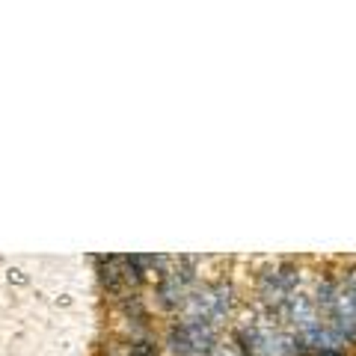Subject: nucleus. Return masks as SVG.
Listing matches in <instances>:
<instances>
[{
  "instance_id": "7ed1b4c3",
  "label": "nucleus",
  "mask_w": 356,
  "mask_h": 356,
  "mask_svg": "<svg viewBox=\"0 0 356 356\" xmlns=\"http://www.w3.org/2000/svg\"><path fill=\"white\" fill-rule=\"evenodd\" d=\"M297 280H300L297 267H291V264L273 267V270H264L261 285H259V294H261V300H264L267 306L285 309L288 297H291L294 288H297Z\"/></svg>"
},
{
  "instance_id": "39448f33",
  "label": "nucleus",
  "mask_w": 356,
  "mask_h": 356,
  "mask_svg": "<svg viewBox=\"0 0 356 356\" xmlns=\"http://www.w3.org/2000/svg\"><path fill=\"white\" fill-rule=\"evenodd\" d=\"M211 356H243V350L238 348V344H214Z\"/></svg>"
},
{
  "instance_id": "f03ea898",
  "label": "nucleus",
  "mask_w": 356,
  "mask_h": 356,
  "mask_svg": "<svg viewBox=\"0 0 356 356\" xmlns=\"http://www.w3.org/2000/svg\"><path fill=\"white\" fill-rule=\"evenodd\" d=\"M217 332L211 324H196V321H181L178 327L170 330L166 344L175 356H211L214 350Z\"/></svg>"
},
{
  "instance_id": "0eeeda50",
  "label": "nucleus",
  "mask_w": 356,
  "mask_h": 356,
  "mask_svg": "<svg viewBox=\"0 0 356 356\" xmlns=\"http://www.w3.org/2000/svg\"><path fill=\"white\" fill-rule=\"evenodd\" d=\"M312 356H344L341 350H321V353H312Z\"/></svg>"
},
{
  "instance_id": "423d86ee",
  "label": "nucleus",
  "mask_w": 356,
  "mask_h": 356,
  "mask_svg": "<svg viewBox=\"0 0 356 356\" xmlns=\"http://www.w3.org/2000/svg\"><path fill=\"white\" fill-rule=\"evenodd\" d=\"M131 356H158V350H154L149 341H140V344L131 348Z\"/></svg>"
},
{
  "instance_id": "20e7f679",
  "label": "nucleus",
  "mask_w": 356,
  "mask_h": 356,
  "mask_svg": "<svg viewBox=\"0 0 356 356\" xmlns=\"http://www.w3.org/2000/svg\"><path fill=\"white\" fill-rule=\"evenodd\" d=\"M282 312H285L288 324L297 330V339L315 332L318 327H324V321H321V315H318V306L312 303L309 297H303V294H291V297H288V303H285Z\"/></svg>"
},
{
  "instance_id": "f257e3e1",
  "label": "nucleus",
  "mask_w": 356,
  "mask_h": 356,
  "mask_svg": "<svg viewBox=\"0 0 356 356\" xmlns=\"http://www.w3.org/2000/svg\"><path fill=\"white\" fill-rule=\"evenodd\" d=\"M229 306H232V288L229 285H205V288H199V291H191L181 312H184V321L217 327L220 321L229 315Z\"/></svg>"
}]
</instances>
